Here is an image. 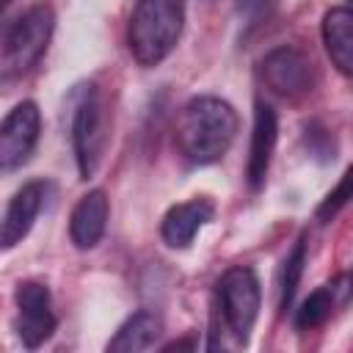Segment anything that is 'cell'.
I'll return each instance as SVG.
<instances>
[{
    "mask_svg": "<svg viewBox=\"0 0 353 353\" xmlns=\"http://www.w3.org/2000/svg\"><path fill=\"white\" fill-rule=\"evenodd\" d=\"M237 135V113L218 97H193L176 116L174 141L185 160L210 165L221 160Z\"/></svg>",
    "mask_w": 353,
    "mask_h": 353,
    "instance_id": "6da1fadb",
    "label": "cell"
},
{
    "mask_svg": "<svg viewBox=\"0 0 353 353\" xmlns=\"http://www.w3.org/2000/svg\"><path fill=\"white\" fill-rule=\"evenodd\" d=\"M185 0H138L127 28V47L141 66H157L179 41Z\"/></svg>",
    "mask_w": 353,
    "mask_h": 353,
    "instance_id": "7a4b0ae2",
    "label": "cell"
},
{
    "mask_svg": "<svg viewBox=\"0 0 353 353\" xmlns=\"http://www.w3.org/2000/svg\"><path fill=\"white\" fill-rule=\"evenodd\" d=\"M259 314V279L251 268H229L215 284V317H212V342L223 331L234 347L245 345ZM221 336V347H226Z\"/></svg>",
    "mask_w": 353,
    "mask_h": 353,
    "instance_id": "3957f363",
    "label": "cell"
},
{
    "mask_svg": "<svg viewBox=\"0 0 353 353\" xmlns=\"http://www.w3.org/2000/svg\"><path fill=\"white\" fill-rule=\"evenodd\" d=\"M52 28H55V14L47 3L30 6L25 14H19L6 28L3 47H0V74H3V80L19 77L30 66L39 63V58L47 52Z\"/></svg>",
    "mask_w": 353,
    "mask_h": 353,
    "instance_id": "277c9868",
    "label": "cell"
},
{
    "mask_svg": "<svg viewBox=\"0 0 353 353\" xmlns=\"http://www.w3.org/2000/svg\"><path fill=\"white\" fill-rule=\"evenodd\" d=\"M108 143V102L97 85H85L72 110V146L80 176L88 179L99 168Z\"/></svg>",
    "mask_w": 353,
    "mask_h": 353,
    "instance_id": "5b68a950",
    "label": "cell"
},
{
    "mask_svg": "<svg viewBox=\"0 0 353 353\" xmlns=\"http://www.w3.org/2000/svg\"><path fill=\"white\" fill-rule=\"evenodd\" d=\"M262 80L265 85L287 99L303 97L314 85V66L312 61L295 47H276L262 61Z\"/></svg>",
    "mask_w": 353,
    "mask_h": 353,
    "instance_id": "8992f818",
    "label": "cell"
},
{
    "mask_svg": "<svg viewBox=\"0 0 353 353\" xmlns=\"http://www.w3.org/2000/svg\"><path fill=\"white\" fill-rule=\"evenodd\" d=\"M17 334L25 347L44 345L55 331V312L50 290L41 281H22L17 287Z\"/></svg>",
    "mask_w": 353,
    "mask_h": 353,
    "instance_id": "52a82bcc",
    "label": "cell"
},
{
    "mask_svg": "<svg viewBox=\"0 0 353 353\" xmlns=\"http://www.w3.org/2000/svg\"><path fill=\"white\" fill-rule=\"evenodd\" d=\"M39 130H41V113L36 102H19L3 119V127H0V168L3 171H14L30 157L39 141Z\"/></svg>",
    "mask_w": 353,
    "mask_h": 353,
    "instance_id": "ba28073f",
    "label": "cell"
},
{
    "mask_svg": "<svg viewBox=\"0 0 353 353\" xmlns=\"http://www.w3.org/2000/svg\"><path fill=\"white\" fill-rule=\"evenodd\" d=\"M50 190H52L50 182L33 179V182L22 185V188L14 193V199H11L8 207H6L3 232H0V243H3L6 251L14 248L17 243H22V237L30 232V226H33V221L39 218V212H41V207H44Z\"/></svg>",
    "mask_w": 353,
    "mask_h": 353,
    "instance_id": "9c48e42d",
    "label": "cell"
},
{
    "mask_svg": "<svg viewBox=\"0 0 353 353\" xmlns=\"http://www.w3.org/2000/svg\"><path fill=\"white\" fill-rule=\"evenodd\" d=\"M276 138H279V119L276 110L256 99L254 105V132H251V149H248V185L251 190H259L268 179V168H270V157L276 149Z\"/></svg>",
    "mask_w": 353,
    "mask_h": 353,
    "instance_id": "30bf717a",
    "label": "cell"
},
{
    "mask_svg": "<svg viewBox=\"0 0 353 353\" xmlns=\"http://www.w3.org/2000/svg\"><path fill=\"white\" fill-rule=\"evenodd\" d=\"M215 215V204L210 199H190L174 204L160 223V234L171 248H188L201 226H207Z\"/></svg>",
    "mask_w": 353,
    "mask_h": 353,
    "instance_id": "8fae6325",
    "label": "cell"
},
{
    "mask_svg": "<svg viewBox=\"0 0 353 353\" xmlns=\"http://www.w3.org/2000/svg\"><path fill=\"white\" fill-rule=\"evenodd\" d=\"M108 212H110V204L102 190L85 193L74 204L72 218H69V237L80 251H88L102 240L105 226H108Z\"/></svg>",
    "mask_w": 353,
    "mask_h": 353,
    "instance_id": "7c38bea8",
    "label": "cell"
},
{
    "mask_svg": "<svg viewBox=\"0 0 353 353\" xmlns=\"http://www.w3.org/2000/svg\"><path fill=\"white\" fill-rule=\"evenodd\" d=\"M323 44L331 63L353 77V8L336 6L323 17Z\"/></svg>",
    "mask_w": 353,
    "mask_h": 353,
    "instance_id": "4fadbf2b",
    "label": "cell"
},
{
    "mask_svg": "<svg viewBox=\"0 0 353 353\" xmlns=\"http://www.w3.org/2000/svg\"><path fill=\"white\" fill-rule=\"evenodd\" d=\"M163 325L154 314L149 312H138L130 320L121 323V328L116 331V336L108 342V350L113 353H135V350H149L157 336H160Z\"/></svg>",
    "mask_w": 353,
    "mask_h": 353,
    "instance_id": "5bb4252c",
    "label": "cell"
},
{
    "mask_svg": "<svg viewBox=\"0 0 353 353\" xmlns=\"http://www.w3.org/2000/svg\"><path fill=\"white\" fill-rule=\"evenodd\" d=\"M336 309H342V301H339L334 284H323V287H317V290L301 303V309L295 312V328H298V331H312V328L323 325Z\"/></svg>",
    "mask_w": 353,
    "mask_h": 353,
    "instance_id": "9a60e30c",
    "label": "cell"
},
{
    "mask_svg": "<svg viewBox=\"0 0 353 353\" xmlns=\"http://www.w3.org/2000/svg\"><path fill=\"white\" fill-rule=\"evenodd\" d=\"M303 265H306V237H301L290 256L284 259V270H281V309H290L292 295L298 290V281L303 276Z\"/></svg>",
    "mask_w": 353,
    "mask_h": 353,
    "instance_id": "2e32d148",
    "label": "cell"
},
{
    "mask_svg": "<svg viewBox=\"0 0 353 353\" xmlns=\"http://www.w3.org/2000/svg\"><path fill=\"white\" fill-rule=\"evenodd\" d=\"M350 201H353V165L342 174V179L336 182V188L328 190V196L320 201L314 218H317L320 223H328V221H334V215H336L342 207H347Z\"/></svg>",
    "mask_w": 353,
    "mask_h": 353,
    "instance_id": "e0dca14e",
    "label": "cell"
},
{
    "mask_svg": "<svg viewBox=\"0 0 353 353\" xmlns=\"http://www.w3.org/2000/svg\"><path fill=\"white\" fill-rule=\"evenodd\" d=\"M276 3H279V0H234L237 11H240L245 19H251V22H256V19L268 17V14L273 11V6H276Z\"/></svg>",
    "mask_w": 353,
    "mask_h": 353,
    "instance_id": "ac0fdd59",
    "label": "cell"
},
{
    "mask_svg": "<svg viewBox=\"0 0 353 353\" xmlns=\"http://www.w3.org/2000/svg\"><path fill=\"white\" fill-rule=\"evenodd\" d=\"M350 3H353V0H350Z\"/></svg>",
    "mask_w": 353,
    "mask_h": 353,
    "instance_id": "d6986e66",
    "label": "cell"
}]
</instances>
